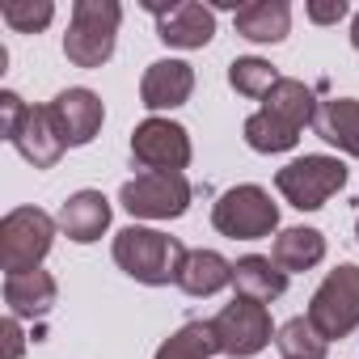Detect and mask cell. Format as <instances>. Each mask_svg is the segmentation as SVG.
<instances>
[{
    "label": "cell",
    "mask_w": 359,
    "mask_h": 359,
    "mask_svg": "<svg viewBox=\"0 0 359 359\" xmlns=\"http://www.w3.org/2000/svg\"><path fill=\"white\" fill-rule=\"evenodd\" d=\"M148 9L156 13V34L169 47L195 51V47H208L216 34V13L203 5H191V0L187 5H169V9H161V5H148Z\"/></svg>",
    "instance_id": "12"
},
{
    "label": "cell",
    "mask_w": 359,
    "mask_h": 359,
    "mask_svg": "<svg viewBox=\"0 0 359 359\" xmlns=\"http://www.w3.org/2000/svg\"><path fill=\"white\" fill-rule=\"evenodd\" d=\"M309 321L321 330V338H346L359 325V266H338L321 279V287L309 300Z\"/></svg>",
    "instance_id": "6"
},
{
    "label": "cell",
    "mask_w": 359,
    "mask_h": 359,
    "mask_svg": "<svg viewBox=\"0 0 359 359\" xmlns=\"http://www.w3.org/2000/svg\"><path fill=\"white\" fill-rule=\"evenodd\" d=\"M309 18L317 26H330V22H342L346 18V5H342V0H330V5H309Z\"/></svg>",
    "instance_id": "28"
},
{
    "label": "cell",
    "mask_w": 359,
    "mask_h": 359,
    "mask_svg": "<svg viewBox=\"0 0 359 359\" xmlns=\"http://www.w3.org/2000/svg\"><path fill=\"white\" fill-rule=\"evenodd\" d=\"M229 283H233V262L220 258L216 250H191L182 262V275H177V287L187 296H216Z\"/></svg>",
    "instance_id": "20"
},
{
    "label": "cell",
    "mask_w": 359,
    "mask_h": 359,
    "mask_svg": "<svg viewBox=\"0 0 359 359\" xmlns=\"http://www.w3.org/2000/svg\"><path fill=\"white\" fill-rule=\"evenodd\" d=\"M26 110L30 106H22V97L18 93H0V131H5V140H13V131L22 127V118H26Z\"/></svg>",
    "instance_id": "26"
},
{
    "label": "cell",
    "mask_w": 359,
    "mask_h": 359,
    "mask_svg": "<svg viewBox=\"0 0 359 359\" xmlns=\"http://www.w3.org/2000/svg\"><path fill=\"white\" fill-rule=\"evenodd\" d=\"M212 334H216V346L229 351L233 359L258 355L271 342V313H266V304L237 296L233 304H224L212 317Z\"/></svg>",
    "instance_id": "10"
},
{
    "label": "cell",
    "mask_w": 359,
    "mask_h": 359,
    "mask_svg": "<svg viewBox=\"0 0 359 359\" xmlns=\"http://www.w3.org/2000/svg\"><path fill=\"white\" fill-rule=\"evenodd\" d=\"M55 237V220L39 208H18L0 220V266L9 275L22 271H39V262L47 258Z\"/></svg>",
    "instance_id": "5"
},
{
    "label": "cell",
    "mask_w": 359,
    "mask_h": 359,
    "mask_svg": "<svg viewBox=\"0 0 359 359\" xmlns=\"http://www.w3.org/2000/svg\"><path fill=\"white\" fill-rule=\"evenodd\" d=\"M233 283L245 300H258V304H271L287 292V275L262 254H245L241 262H233Z\"/></svg>",
    "instance_id": "19"
},
{
    "label": "cell",
    "mask_w": 359,
    "mask_h": 359,
    "mask_svg": "<svg viewBox=\"0 0 359 359\" xmlns=\"http://www.w3.org/2000/svg\"><path fill=\"white\" fill-rule=\"evenodd\" d=\"M5 304L13 317H47L55 304V279L47 271H22V275H5Z\"/></svg>",
    "instance_id": "18"
},
{
    "label": "cell",
    "mask_w": 359,
    "mask_h": 359,
    "mask_svg": "<svg viewBox=\"0 0 359 359\" xmlns=\"http://www.w3.org/2000/svg\"><path fill=\"white\" fill-rule=\"evenodd\" d=\"M195 89V72L191 64L182 60H156L148 64L144 81H140V102L148 110H173V106H182Z\"/></svg>",
    "instance_id": "13"
},
{
    "label": "cell",
    "mask_w": 359,
    "mask_h": 359,
    "mask_svg": "<svg viewBox=\"0 0 359 359\" xmlns=\"http://www.w3.org/2000/svg\"><path fill=\"white\" fill-rule=\"evenodd\" d=\"M212 224L224 237H233V241H258V237H271L275 233L279 208L271 203V195L262 187H233L212 208Z\"/></svg>",
    "instance_id": "7"
},
{
    "label": "cell",
    "mask_w": 359,
    "mask_h": 359,
    "mask_svg": "<svg viewBox=\"0 0 359 359\" xmlns=\"http://www.w3.org/2000/svg\"><path fill=\"white\" fill-rule=\"evenodd\" d=\"M0 338H5V351H0V359H18V355H22L26 338H22V325H18V317H5V325H0Z\"/></svg>",
    "instance_id": "27"
},
{
    "label": "cell",
    "mask_w": 359,
    "mask_h": 359,
    "mask_svg": "<svg viewBox=\"0 0 359 359\" xmlns=\"http://www.w3.org/2000/svg\"><path fill=\"white\" fill-rule=\"evenodd\" d=\"M262 102H266V106L245 118V144H250L254 152H287V148L300 140V127L313 123V114H317L313 89H309L304 81L279 76V85H275Z\"/></svg>",
    "instance_id": "1"
},
{
    "label": "cell",
    "mask_w": 359,
    "mask_h": 359,
    "mask_svg": "<svg viewBox=\"0 0 359 359\" xmlns=\"http://www.w3.org/2000/svg\"><path fill=\"white\" fill-rule=\"evenodd\" d=\"M229 85L241 93V97H266L275 85H279V72L266 64V60H233L229 68Z\"/></svg>",
    "instance_id": "24"
},
{
    "label": "cell",
    "mask_w": 359,
    "mask_h": 359,
    "mask_svg": "<svg viewBox=\"0 0 359 359\" xmlns=\"http://www.w3.org/2000/svg\"><path fill=\"white\" fill-rule=\"evenodd\" d=\"M118 22H123V9L114 0H76L68 34H64V55L76 68H102L114 55Z\"/></svg>",
    "instance_id": "3"
},
{
    "label": "cell",
    "mask_w": 359,
    "mask_h": 359,
    "mask_svg": "<svg viewBox=\"0 0 359 359\" xmlns=\"http://www.w3.org/2000/svg\"><path fill=\"white\" fill-rule=\"evenodd\" d=\"M233 22H237V34L250 43H283L292 26V9L283 0H254V5L233 9Z\"/></svg>",
    "instance_id": "17"
},
{
    "label": "cell",
    "mask_w": 359,
    "mask_h": 359,
    "mask_svg": "<svg viewBox=\"0 0 359 359\" xmlns=\"http://www.w3.org/2000/svg\"><path fill=\"white\" fill-rule=\"evenodd\" d=\"M355 237H359V220H355Z\"/></svg>",
    "instance_id": "30"
},
{
    "label": "cell",
    "mask_w": 359,
    "mask_h": 359,
    "mask_svg": "<svg viewBox=\"0 0 359 359\" xmlns=\"http://www.w3.org/2000/svg\"><path fill=\"white\" fill-rule=\"evenodd\" d=\"M351 43H355V51H359V13H355V26H351Z\"/></svg>",
    "instance_id": "29"
},
{
    "label": "cell",
    "mask_w": 359,
    "mask_h": 359,
    "mask_svg": "<svg viewBox=\"0 0 359 359\" xmlns=\"http://www.w3.org/2000/svg\"><path fill=\"white\" fill-rule=\"evenodd\" d=\"M60 229L68 241L89 245L110 229V199L102 191H76L72 199H64L60 208Z\"/></svg>",
    "instance_id": "15"
},
{
    "label": "cell",
    "mask_w": 359,
    "mask_h": 359,
    "mask_svg": "<svg viewBox=\"0 0 359 359\" xmlns=\"http://www.w3.org/2000/svg\"><path fill=\"white\" fill-rule=\"evenodd\" d=\"M47 110H51V123H55L64 148H81V144H89V140L102 131V118H106L102 97H97L93 89H64Z\"/></svg>",
    "instance_id": "11"
},
{
    "label": "cell",
    "mask_w": 359,
    "mask_h": 359,
    "mask_svg": "<svg viewBox=\"0 0 359 359\" xmlns=\"http://www.w3.org/2000/svg\"><path fill=\"white\" fill-rule=\"evenodd\" d=\"M187 245L177 237H165L156 229H123L114 237V262L140 279V283H177V275H182V262H187Z\"/></svg>",
    "instance_id": "2"
},
{
    "label": "cell",
    "mask_w": 359,
    "mask_h": 359,
    "mask_svg": "<svg viewBox=\"0 0 359 359\" xmlns=\"http://www.w3.org/2000/svg\"><path fill=\"white\" fill-rule=\"evenodd\" d=\"M325 258V237L317 229H283L275 237V250H271V262L292 275V271H309Z\"/></svg>",
    "instance_id": "21"
},
{
    "label": "cell",
    "mask_w": 359,
    "mask_h": 359,
    "mask_svg": "<svg viewBox=\"0 0 359 359\" xmlns=\"http://www.w3.org/2000/svg\"><path fill=\"white\" fill-rule=\"evenodd\" d=\"M342 182H346V165H342L338 156H321V152L300 156V161H292V165H283V169L275 173L279 195H283L292 208H300V212L325 208V199L338 195Z\"/></svg>",
    "instance_id": "4"
},
{
    "label": "cell",
    "mask_w": 359,
    "mask_h": 359,
    "mask_svg": "<svg viewBox=\"0 0 359 359\" xmlns=\"http://www.w3.org/2000/svg\"><path fill=\"white\" fill-rule=\"evenodd\" d=\"M313 131L325 144L342 148L346 156H359V102L355 97H330V102H321L317 114H313Z\"/></svg>",
    "instance_id": "16"
},
{
    "label": "cell",
    "mask_w": 359,
    "mask_h": 359,
    "mask_svg": "<svg viewBox=\"0 0 359 359\" xmlns=\"http://www.w3.org/2000/svg\"><path fill=\"white\" fill-rule=\"evenodd\" d=\"M275 346L283 351V359H325V338L309 317H292L275 330Z\"/></svg>",
    "instance_id": "22"
},
{
    "label": "cell",
    "mask_w": 359,
    "mask_h": 359,
    "mask_svg": "<svg viewBox=\"0 0 359 359\" xmlns=\"http://www.w3.org/2000/svg\"><path fill=\"white\" fill-rule=\"evenodd\" d=\"M212 351H220L216 334H212V321H191V325L177 330L173 338L161 342L156 359H212Z\"/></svg>",
    "instance_id": "23"
},
{
    "label": "cell",
    "mask_w": 359,
    "mask_h": 359,
    "mask_svg": "<svg viewBox=\"0 0 359 359\" xmlns=\"http://www.w3.org/2000/svg\"><path fill=\"white\" fill-rule=\"evenodd\" d=\"M118 203L144 220H173L191 208V182L182 173H140L123 182Z\"/></svg>",
    "instance_id": "8"
},
{
    "label": "cell",
    "mask_w": 359,
    "mask_h": 359,
    "mask_svg": "<svg viewBox=\"0 0 359 359\" xmlns=\"http://www.w3.org/2000/svg\"><path fill=\"white\" fill-rule=\"evenodd\" d=\"M13 148L34 165V169H51L60 156H64V140L51 123V110L47 106H30L22 127L13 131Z\"/></svg>",
    "instance_id": "14"
},
{
    "label": "cell",
    "mask_w": 359,
    "mask_h": 359,
    "mask_svg": "<svg viewBox=\"0 0 359 359\" xmlns=\"http://www.w3.org/2000/svg\"><path fill=\"white\" fill-rule=\"evenodd\" d=\"M131 161L148 173H182L191 165V135L169 118H144L131 131Z\"/></svg>",
    "instance_id": "9"
},
{
    "label": "cell",
    "mask_w": 359,
    "mask_h": 359,
    "mask_svg": "<svg viewBox=\"0 0 359 359\" xmlns=\"http://www.w3.org/2000/svg\"><path fill=\"white\" fill-rule=\"evenodd\" d=\"M0 18H5V26L18 30V34H39L55 18V5L51 0H5V5H0Z\"/></svg>",
    "instance_id": "25"
}]
</instances>
